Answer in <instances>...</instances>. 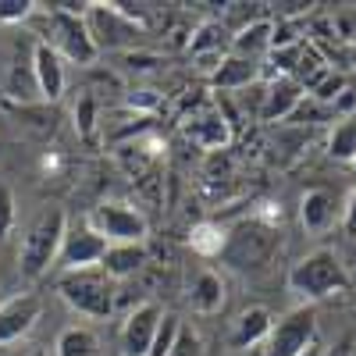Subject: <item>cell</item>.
I'll use <instances>...</instances> for the list:
<instances>
[{
    "mask_svg": "<svg viewBox=\"0 0 356 356\" xmlns=\"http://www.w3.org/2000/svg\"><path fill=\"white\" fill-rule=\"evenodd\" d=\"M275 250H278V228L253 218L235 225L225 235V246L218 257H225V264H232L235 271H260V267L271 264Z\"/></svg>",
    "mask_w": 356,
    "mask_h": 356,
    "instance_id": "cell-1",
    "label": "cell"
},
{
    "mask_svg": "<svg viewBox=\"0 0 356 356\" xmlns=\"http://www.w3.org/2000/svg\"><path fill=\"white\" fill-rule=\"evenodd\" d=\"M65 232H68V218H65L61 207H50V211H43L36 218V225L29 228L25 243H22V253H18V264H22L25 278H40L57 260L61 243H65Z\"/></svg>",
    "mask_w": 356,
    "mask_h": 356,
    "instance_id": "cell-2",
    "label": "cell"
},
{
    "mask_svg": "<svg viewBox=\"0 0 356 356\" xmlns=\"http://www.w3.org/2000/svg\"><path fill=\"white\" fill-rule=\"evenodd\" d=\"M289 289L300 292L303 300H324L346 289V271L342 260L332 250H317L310 257H303L300 264L289 271Z\"/></svg>",
    "mask_w": 356,
    "mask_h": 356,
    "instance_id": "cell-3",
    "label": "cell"
},
{
    "mask_svg": "<svg viewBox=\"0 0 356 356\" xmlns=\"http://www.w3.org/2000/svg\"><path fill=\"white\" fill-rule=\"evenodd\" d=\"M61 296L65 303L86 317H111L114 310V282L100 271V267H82V271H68L61 278Z\"/></svg>",
    "mask_w": 356,
    "mask_h": 356,
    "instance_id": "cell-4",
    "label": "cell"
},
{
    "mask_svg": "<svg viewBox=\"0 0 356 356\" xmlns=\"http://www.w3.org/2000/svg\"><path fill=\"white\" fill-rule=\"evenodd\" d=\"M50 47L65 57V61H75V65H89L97 57V43L86 29V18L82 15H72V11H50Z\"/></svg>",
    "mask_w": 356,
    "mask_h": 356,
    "instance_id": "cell-5",
    "label": "cell"
},
{
    "mask_svg": "<svg viewBox=\"0 0 356 356\" xmlns=\"http://www.w3.org/2000/svg\"><path fill=\"white\" fill-rule=\"evenodd\" d=\"M89 228L104 239H111L114 246L118 243H143L146 239V218L136 211V207H125V203H100L93 214H89Z\"/></svg>",
    "mask_w": 356,
    "mask_h": 356,
    "instance_id": "cell-6",
    "label": "cell"
},
{
    "mask_svg": "<svg viewBox=\"0 0 356 356\" xmlns=\"http://www.w3.org/2000/svg\"><path fill=\"white\" fill-rule=\"evenodd\" d=\"M317 335L314 310H296L285 321H278L271 335L264 339V356H300Z\"/></svg>",
    "mask_w": 356,
    "mask_h": 356,
    "instance_id": "cell-7",
    "label": "cell"
},
{
    "mask_svg": "<svg viewBox=\"0 0 356 356\" xmlns=\"http://www.w3.org/2000/svg\"><path fill=\"white\" fill-rule=\"evenodd\" d=\"M104 250H107V239H104V235H97L89 225L86 228H68L57 260H61L65 271H82V267L100 264L104 260Z\"/></svg>",
    "mask_w": 356,
    "mask_h": 356,
    "instance_id": "cell-8",
    "label": "cell"
},
{
    "mask_svg": "<svg viewBox=\"0 0 356 356\" xmlns=\"http://www.w3.org/2000/svg\"><path fill=\"white\" fill-rule=\"evenodd\" d=\"M86 29H89V36H93L97 50H100V47H129V43L139 36V29H136L122 11H118V8H104V4L89 8Z\"/></svg>",
    "mask_w": 356,
    "mask_h": 356,
    "instance_id": "cell-9",
    "label": "cell"
},
{
    "mask_svg": "<svg viewBox=\"0 0 356 356\" xmlns=\"http://www.w3.org/2000/svg\"><path fill=\"white\" fill-rule=\"evenodd\" d=\"M161 307L157 303H143L129 314L125 321V332H122V346H125V356H146L154 346V335L161 328Z\"/></svg>",
    "mask_w": 356,
    "mask_h": 356,
    "instance_id": "cell-10",
    "label": "cell"
},
{
    "mask_svg": "<svg viewBox=\"0 0 356 356\" xmlns=\"http://www.w3.org/2000/svg\"><path fill=\"white\" fill-rule=\"evenodd\" d=\"M33 72H36L40 97L57 100L65 93V57L57 54L50 43H36V50H33Z\"/></svg>",
    "mask_w": 356,
    "mask_h": 356,
    "instance_id": "cell-11",
    "label": "cell"
},
{
    "mask_svg": "<svg viewBox=\"0 0 356 356\" xmlns=\"http://www.w3.org/2000/svg\"><path fill=\"white\" fill-rule=\"evenodd\" d=\"M40 317V300L36 296H15L0 307V346L22 339Z\"/></svg>",
    "mask_w": 356,
    "mask_h": 356,
    "instance_id": "cell-12",
    "label": "cell"
},
{
    "mask_svg": "<svg viewBox=\"0 0 356 356\" xmlns=\"http://www.w3.org/2000/svg\"><path fill=\"white\" fill-rule=\"evenodd\" d=\"M146 264H150V253H146L143 243H118V246H107V250H104L100 271H104L111 282H118V278L139 275Z\"/></svg>",
    "mask_w": 356,
    "mask_h": 356,
    "instance_id": "cell-13",
    "label": "cell"
},
{
    "mask_svg": "<svg viewBox=\"0 0 356 356\" xmlns=\"http://www.w3.org/2000/svg\"><path fill=\"white\" fill-rule=\"evenodd\" d=\"M303 100V86L296 79H282L264 89V107H260V122H289V114L296 104Z\"/></svg>",
    "mask_w": 356,
    "mask_h": 356,
    "instance_id": "cell-14",
    "label": "cell"
},
{
    "mask_svg": "<svg viewBox=\"0 0 356 356\" xmlns=\"http://www.w3.org/2000/svg\"><path fill=\"white\" fill-rule=\"evenodd\" d=\"M275 321L264 307H250L246 314H239V321L232 324V335H228V346L232 349H257L267 335H271Z\"/></svg>",
    "mask_w": 356,
    "mask_h": 356,
    "instance_id": "cell-15",
    "label": "cell"
},
{
    "mask_svg": "<svg viewBox=\"0 0 356 356\" xmlns=\"http://www.w3.org/2000/svg\"><path fill=\"white\" fill-rule=\"evenodd\" d=\"M300 221L307 232H328L335 225V196L328 189H310L300 203Z\"/></svg>",
    "mask_w": 356,
    "mask_h": 356,
    "instance_id": "cell-16",
    "label": "cell"
},
{
    "mask_svg": "<svg viewBox=\"0 0 356 356\" xmlns=\"http://www.w3.org/2000/svg\"><path fill=\"white\" fill-rule=\"evenodd\" d=\"M257 75H260V65H257V61H246V57L228 54L225 61L214 68L211 86H214V89H250V86L257 82Z\"/></svg>",
    "mask_w": 356,
    "mask_h": 356,
    "instance_id": "cell-17",
    "label": "cell"
},
{
    "mask_svg": "<svg viewBox=\"0 0 356 356\" xmlns=\"http://www.w3.org/2000/svg\"><path fill=\"white\" fill-rule=\"evenodd\" d=\"M186 136L203 146V150H225V143L232 139V129L221 114H200L193 122H186Z\"/></svg>",
    "mask_w": 356,
    "mask_h": 356,
    "instance_id": "cell-18",
    "label": "cell"
},
{
    "mask_svg": "<svg viewBox=\"0 0 356 356\" xmlns=\"http://www.w3.org/2000/svg\"><path fill=\"white\" fill-rule=\"evenodd\" d=\"M232 54L246 57V61H260L264 54H271V22H250L232 36Z\"/></svg>",
    "mask_w": 356,
    "mask_h": 356,
    "instance_id": "cell-19",
    "label": "cell"
},
{
    "mask_svg": "<svg viewBox=\"0 0 356 356\" xmlns=\"http://www.w3.org/2000/svg\"><path fill=\"white\" fill-rule=\"evenodd\" d=\"M225 50H232V40L221 22H203L189 40V54L196 61H203V57H225Z\"/></svg>",
    "mask_w": 356,
    "mask_h": 356,
    "instance_id": "cell-20",
    "label": "cell"
},
{
    "mask_svg": "<svg viewBox=\"0 0 356 356\" xmlns=\"http://www.w3.org/2000/svg\"><path fill=\"white\" fill-rule=\"evenodd\" d=\"M189 303H193L196 314H214V310H221V303H225V282H221L214 271H200L196 282H193Z\"/></svg>",
    "mask_w": 356,
    "mask_h": 356,
    "instance_id": "cell-21",
    "label": "cell"
},
{
    "mask_svg": "<svg viewBox=\"0 0 356 356\" xmlns=\"http://www.w3.org/2000/svg\"><path fill=\"white\" fill-rule=\"evenodd\" d=\"M57 356H97V339L86 328H68L57 339Z\"/></svg>",
    "mask_w": 356,
    "mask_h": 356,
    "instance_id": "cell-22",
    "label": "cell"
},
{
    "mask_svg": "<svg viewBox=\"0 0 356 356\" xmlns=\"http://www.w3.org/2000/svg\"><path fill=\"white\" fill-rule=\"evenodd\" d=\"M332 157L339 161H353L356 157V118H342L332 132Z\"/></svg>",
    "mask_w": 356,
    "mask_h": 356,
    "instance_id": "cell-23",
    "label": "cell"
},
{
    "mask_svg": "<svg viewBox=\"0 0 356 356\" xmlns=\"http://www.w3.org/2000/svg\"><path fill=\"white\" fill-rule=\"evenodd\" d=\"M189 246L203 257H218L221 246H225V232L218 225H196L193 235H189Z\"/></svg>",
    "mask_w": 356,
    "mask_h": 356,
    "instance_id": "cell-24",
    "label": "cell"
},
{
    "mask_svg": "<svg viewBox=\"0 0 356 356\" xmlns=\"http://www.w3.org/2000/svg\"><path fill=\"white\" fill-rule=\"evenodd\" d=\"M332 114H335L332 107L317 104L314 97H303L300 104H296V111L289 114V122H292V125H317V122H328Z\"/></svg>",
    "mask_w": 356,
    "mask_h": 356,
    "instance_id": "cell-25",
    "label": "cell"
},
{
    "mask_svg": "<svg viewBox=\"0 0 356 356\" xmlns=\"http://www.w3.org/2000/svg\"><path fill=\"white\" fill-rule=\"evenodd\" d=\"M178 332H182L178 317H161V328H157L154 346H150V353H146V356H168L171 346H175V339H178Z\"/></svg>",
    "mask_w": 356,
    "mask_h": 356,
    "instance_id": "cell-26",
    "label": "cell"
},
{
    "mask_svg": "<svg viewBox=\"0 0 356 356\" xmlns=\"http://www.w3.org/2000/svg\"><path fill=\"white\" fill-rule=\"evenodd\" d=\"M332 36L342 43H356V11H335L332 15Z\"/></svg>",
    "mask_w": 356,
    "mask_h": 356,
    "instance_id": "cell-27",
    "label": "cell"
},
{
    "mask_svg": "<svg viewBox=\"0 0 356 356\" xmlns=\"http://www.w3.org/2000/svg\"><path fill=\"white\" fill-rule=\"evenodd\" d=\"M36 4H29V0H0V22H22L33 15Z\"/></svg>",
    "mask_w": 356,
    "mask_h": 356,
    "instance_id": "cell-28",
    "label": "cell"
},
{
    "mask_svg": "<svg viewBox=\"0 0 356 356\" xmlns=\"http://www.w3.org/2000/svg\"><path fill=\"white\" fill-rule=\"evenodd\" d=\"M168 356H200V339L196 335H189L186 328L178 332V339H175V346H171V353Z\"/></svg>",
    "mask_w": 356,
    "mask_h": 356,
    "instance_id": "cell-29",
    "label": "cell"
},
{
    "mask_svg": "<svg viewBox=\"0 0 356 356\" xmlns=\"http://www.w3.org/2000/svg\"><path fill=\"white\" fill-rule=\"evenodd\" d=\"M11 221H15V200L4 186H0V239L11 232Z\"/></svg>",
    "mask_w": 356,
    "mask_h": 356,
    "instance_id": "cell-30",
    "label": "cell"
},
{
    "mask_svg": "<svg viewBox=\"0 0 356 356\" xmlns=\"http://www.w3.org/2000/svg\"><path fill=\"white\" fill-rule=\"evenodd\" d=\"M75 125H79L82 136L93 132V97H82V100H79V107H75Z\"/></svg>",
    "mask_w": 356,
    "mask_h": 356,
    "instance_id": "cell-31",
    "label": "cell"
},
{
    "mask_svg": "<svg viewBox=\"0 0 356 356\" xmlns=\"http://www.w3.org/2000/svg\"><path fill=\"white\" fill-rule=\"evenodd\" d=\"M346 232L356 235V189H353V196H349V203H346Z\"/></svg>",
    "mask_w": 356,
    "mask_h": 356,
    "instance_id": "cell-32",
    "label": "cell"
},
{
    "mask_svg": "<svg viewBox=\"0 0 356 356\" xmlns=\"http://www.w3.org/2000/svg\"><path fill=\"white\" fill-rule=\"evenodd\" d=\"M129 104H132V107H154L157 97H154V89H139V97H132Z\"/></svg>",
    "mask_w": 356,
    "mask_h": 356,
    "instance_id": "cell-33",
    "label": "cell"
},
{
    "mask_svg": "<svg viewBox=\"0 0 356 356\" xmlns=\"http://www.w3.org/2000/svg\"><path fill=\"white\" fill-rule=\"evenodd\" d=\"M300 356H321V346H317V342H310V346H307Z\"/></svg>",
    "mask_w": 356,
    "mask_h": 356,
    "instance_id": "cell-34",
    "label": "cell"
},
{
    "mask_svg": "<svg viewBox=\"0 0 356 356\" xmlns=\"http://www.w3.org/2000/svg\"><path fill=\"white\" fill-rule=\"evenodd\" d=\"M332 356H353V349H349V342H346V346H339V349H335Z\"/></svg>",
    "mask_w": 356,
    "mask_h": 356,
    "instance_id": "cell-35",
    "label": "cell"
},
{
    "mask_svg": "<svg viewBox=\"0 0 356 356\" xmlns=\"http://www.w3.org/2000/svg\"><path fill=\"white\" fill-rule=\"evenodd\" d=\"M29 356H47V349H33V353H29Z\"/></svg>",
    "mask_w": 356,
    "mask_h": 356,
    "instance_id": "cell-36",
    "label": "cell"
},
{
    "mask_svg": "<svg viewBox=\"0 0 356 356\" xmlns=\"http://www.w3.org/2000/svg\"><path fill=\"white\" fill-rule=\"evenodd\" d=\"M250 356H264V349H253V353H250Z\"/></svg>",
    "mask_w": 356,
    "mask_h": 356,
    "instance_id": "cell-37",
    "label": "cell"
},
{
    "mask_svg": "<svg viewBox=\"0 0 356 356\" xmlns=\"http://www.w3.org/2000/svg\"><path fill=\"white\" fill-rule=\"evenodd\" d=\"M353 164H356V157H353Z\"/></svg>",
    "mask_w": 356,
    "mask_h": 356,
    "instance_id": "cell-38",
    "label": "cell"
},
{
    "mask_svg": "<svg viewBox=\"0 0 356 356\" xmlns=\"http://www.w3.org/2000/svg\"><path fill=\"white\" fill-rule=\"evenodd\" d=\"M353 356H356V349H353Z\"/></svg>",
    "mask_w": 356,
    "mask_h": 356,
    "instance_id": "cell-39",
    "label": "cell"
}]
</instances>
